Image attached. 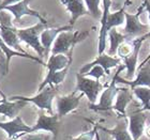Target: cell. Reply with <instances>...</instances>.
<instances>
[{"label":"cell","mask_w":150,"mask_h":140,"mask_svg":"<svg viewBox=\"0 0 150 140\" xmlns=\"http://www.w3.org/2000/svg\"><path fill=\"white\" fill-rule=\"evenodd\" d=\"M108 39H110V46L108 48V51L107 53L110 55V56H115L117 55V49H118V47L121 45L122 43H125V40L129 39L128 37L123 33H120L116 30V28H112L110 32H108Z\"/></svg>","instance_id":"603a6c76"},{"label":"cell","mask_w":150,"mask_h":140,"mask_svg":"<svg viewBox=\"0 0 150 140\" xmlns=\"http://www.w3.org/2000/svg\"><path fill=\"white\" fill-rule=\"evenodd\" d=\"M0 48L2 49V51L4 53V55H6V69H8V71H9L10 60H11V58H12V57H14V56H18V57H23V58H27V59L33 60V61H35V62H39L40 64H43V65H45V64H46L43 60L40 59V58H38V57L31 56V55H29V53H19V51H16V50L12 49V48H10V47L8 46L4 42H3V40L1 39V37H0Z\"/></svg>","instance_id":"7402d4cb"},{"label":"cell","mask_w":150,"mask_h":140,"mask_svg":"<svg viewBox=\"0 0 150 140\" xmlns=\"http://www.w3.org/2000/svg\"><path fill=\"white\" fill-rule=\"evenodd\" d=\"M0 71L2 72L3 75H6L9 72L6 69V57L1 48H0Z\"/></svg>","instance_id":"4dcf8cb0"},{"label":"cell","mask_w":150,"mask_h":140,"mask_svg":"<svg viewBox=\"0 0 150 140\" xmlns=\"http://www.w3.org/2000/svg\"><path fill=\"white\" fill-rule=\"evenodd\" d=\"M125 6H123L119 11L110 13L106 20L104 23H101V29L100 33H99V55L104 53V51L106 49V39L107 35H108V32L112 28H116V27L122 25L125 22Z\"/></svg>","instance_id":"52a82bcc"},{"label":"cell","mask_w":150,"mask_h":140,"mask_svg":"<svg viewBox=\"0 0 150 140\" xmlns=\"http://www.w3.org/2000/svg\"><path fill=\"white\" fill-rule=\"evenodd\" d=\"M143 1H144L146 10H147V12H148V17H149V22H150V0H143ZM141 39L144 41V42L147 40V39H150V32L147 33L146 35H144V37H141Z\"/></svg>","instance_id":"d6a6232c"},{"label":"cell","mask_w":150,"mask_h":140,"mask_svg":"<svg viewBox=\"0 0 150 140\" xmlns=\"http://www.w3.org/2000/svg\"><path fill=\"white\" fill-rule=\"evenodd\" d=\"M73 27L72 26H63V27H57V28H47L45 29L40 35L41 44L44 48V58H50L48 55L50 53L53 44L58 37L59 33L63 31H72Z\"/></svg>","instance_id":"5bb4252c"},{"label":"cell","mask_w":150,"mask_h":140,"mask_svg":"<svg viewBox=\"0 0 150 140\" xmlns=\"http://www.w3.org/2000/svg\"><path fill=\"white\" fill-rule=\"evenodd\" d=\"M50 28L48 24L39 22L35 25L24 29H17V35L22 42H25L29 46L32 47L35 50V53L39 55L40 59L44 58V48L41 44L40 35L45 29Z\"/></svg>","instance_id":"277c9868"},{"label":"cell","mask_w":150,"mask_h":140,"mask_svg":"<svg viewBox=\"0 0 150 140\" xmlns=\"http://www.w3.org/2000/svg\"><path fill=\"white\" fill-rule=\"evenodd\" d=\"M60 1L66 6L67 10L69 11L70 15H71L70 26H72V27L75 25L76 20L79 17L85 15H90L84 0H60Z\"/></svg>","instance_id":"ac0fdd59"},{"label":"cell","mask_w":150,"mask_h":140,"mask_svg":"<svg viewBox=\"0 0 150 140\" xmlns=\"http://www.w3.org/2000/svg\"><path fill=\"white\" fill-rule=\"evenodd\" d=\"M110 4H112V0H102V6H103V10H102V17H101V23H104L106 20L107 16L110 14Z\"/></svg>","instance_id":"f546056e"},{"label":"cell","mask_w":150,"mask_h":140,"mask_svg":"<svg viewBox=\"0 0 150 140\" xmlns=\"http://www.w3.org/2000/svg\"><path fill=\"white\" fill-rule=\"evenodd\" d=\"M149 60H150V53H149V56H148V57H147V58H146V59H145V60H144V61H143V62H142V63H141V64H139V66H142V65H144L145 63H146V62H148V61H149Z\"/></svg>","instance_id":"836d02e7"},{"label":"cell","mask_w":150,"mask_h":140,"mask_svg":"<svg viewBox=\"0 0 150 140\" xmlns=\"http://www.w3.org/2000/svg\"><path fill=\"white\" fill-rule=\"evenodd\" d=\"M145 9H146V6H145V3L143 2L138 6L135 14H130L127 11L125 12V27L123 29V34L127 35L129 39L135 40V37H144L150 32V26L142 24L139 22V16L142 15V13Z\"/></svg>","instance_id":"5b68a950"},{"label":"cell","mask_w":150,"mask_h":140,"mask_svg":"<svg viewBox=\"0 0 150 140\" xmlns=\"http://www.w3.org/2000/svg\"><path fill=\"white\" fill-rule=\"evenodd\" d=\"M134 49V46H133V43H128V42H125L122 43L120 46L118 47L117 49V56L120 58V59H125L128 56H130Z\"/></svg>","instance_id":"4316f807"},{"label":"cell","mask_w":150,"mask_h":140,"mask_svg":"<svg viewBox=\"0 0 150 140\" xmlns=\"http://www.w3.org/2000/svg\"><path fill=\"white\" fill-rule=\"evenodd\" d=\"M101 128L105 133L112 135L115 140H134L132 138L130 132H129V123L127 122V118L122 122L118 123V124L116 125V127L112 128V129H106V128L103 127Z\"/></svg>","instance_id":"44dd1931"},{"label":"cell","mask_w":150,"mask_h":140,"mask_svg":"<svg viewBox=\"0 0 150 140\" xmlns=\"http://www.w3.org/2000/svg\"><path fill=\"white\" fill-rule=\"evenodd\" d=\"M125 69V64H120L118 66V70L116 72L115 76L112 77L110 84H107L106 88L104 89L102 94H101L99 104H97V105L96 104H89V108L93 109L96 111H107V110L114 109V102H115L117 93H118V88L116 87V84H118V81H117V75Z\"/></svg>","instance_id":"8992f818"},{"label":"cell","mask_w":150,"mask_h":140,"mask_svg":"<svg viewBox=\"0 0 150 140\" xmlns=\"http://www.w3.org/2000/svg\"><path fill=\"white\" fill-rule=\"evenodd\" d=\"M106 86L101 84L100 81L97 80V79H91V78H88L84 75L77 73L76 74V87H75L74 91L84 93L88 97L89 103L96 104L99 93Z\"/></svg>","instance_id":"ba28073f"},{"label":"cell","mask_w":150,"mask_h":140,"mask_svg":"<svg viewBox=\"0 0 150 140\" xmlns=\"http://www.w3.org/2000/svg\"><path fill=\"white\" fill-rule=\"evenodd\" d=\"M0 128L6 132L9 139L15 138L18 134H30L32 131V127L23 121L21 115H17L9 122H0Z\"/></svg>","instance_id":"4fadbf2b"},{"label":"cell","mask_w":150,"mask_h":140,"mask_svg":"<svg viewBox=\"0 0 150 140\" xmlns=\"http://www.w3.org/2000/svg\"><path fill=\"white\" fill-rule=\"evenodd\" d=\"M130 1H131V0H125V6H128L129 3H130Z\"/></svg>","instance_id":"d590c367"},{"label":"cell","mask_w":150,"mask_h":140,"mask_svg":"<svg viewBox=\"0 0 150 140\" xmlns=\"http://www.w3.org/2000/svg\"><path fill=\"white\" fill-rule=\"evenodd\" d=\"M105 75H106V73H105V71H104V69L102 66L94 65L93 68H91L90 71L88 72V73H86L84 76H86V77H94L97 80H100V78L104 77Z\"/></svg>","instance_id":"83f0119b"},{"label":"cell","mask_w":150,"mask_h":140,"mask_svg":"<svg viewBox=\"0 0 150 140\" xmlns=\"http://www.w3.org/2000/svg\"><path fill=\"white\" fill-rule=\"evenodd\" d=\"M98 133V126H94L93 129H91L89 132L83 133L81 135H79L78 137L72 138L71 140H94L96 139V135Z\"/></svg>","instance_id":"f1b7e54d"},{"label":"cell","mask_w":150,"mask_h":140,"mask_svg":"<svg viewBox=\"0 0 150 140\" xmlns=\"http://www.w3.org/2000/svg\"><path fill=\"white\" fill-rule=\"evenodd\" d=\"M133 100V92L132 89L129 88H118V93L116 96V102L114 104V110L118 112L123 118H127L125 108Z\"/></svg>","instance_id":"ffe728a7"},{"label":"cell","mask_w":150,"mask_h":140,"mask_svg":"<svg viewBox=\"0 0 150 140\" xmlns=\"http://www.w3.org/2000/svg\"><path fill=\"white\" fill-rule=\"evenodd\" d=\"M57 93H58V89L56 86L54 84H48L44 88L43 90L40 91L37 95L32 97H26V96H21V95H14V96L9 97L10 101H17L22 100L25 101L27 103H32L37 106L38 108L41 110H46L50 115H53V101L56 97Z\"/></svg>","instance_id":"7a4b0ae2"},{"label":"cell","mask_w":150,"mask_h":140,"mask_svg":"<svg viewBox=\"0 0 150 140\" xmlns=\"http://www.w3.org/2000/svg\"><path fill=\"white\" fill-rule=\"evenodd\" d=\"M9 140H19V139H17V138H13V139H9Z\"/></svg>","instance_id":"8d00e7d4"},{"label":"cell","mask_w":150,"mask_h":140,"mask_svg":"<svg viewBox=\"0 0 150 140\" xmlns=\"http://www.w3.org/2000/svg\"><path fill=\"white\" fill-rule=\"evenodd\" d=\"M19 1H22V0H1V1H0V12H1L6 6H13V4H15V3H18Z\"/></svg>","instance_id":"1f68e13d"},{"label":"cell","mask_w":150,"mask_h":140,"mask_svg":"<svg viewBox=\"0 0 150 140\" xmlns=\"http://www.w3.org/2000/svg\"><path fill=\"white\" fill-rule=\"evenodd\" d=\"M89 30L86 31H63L58 34L54 42L50 53L52 55H66L68 56L70 50L75 47L79 42L87 39Z\"/></svg>","instance_id":"6da1fadb"},{"label":"cell","mask_w":150,"mask_h":140,"mask_svg":"<svg viewBox=\"0 0 150 140\" xmlns=\"http://www.w3.org/2000/svg\"><path fill=\"white\" fill-rule=\"evenodd\" d=\"M0 37L10 48L19 53H28L21 47V40L17 35V28L13 26L10 12L4 10L0 12Z\"/></svg>","instance_id":"3957f363"},{"label":"cell","mask_w":150,"mask_h":140,"mask_svg":"<svg viewBox=\"0 0 150 140\" xmlns=\"http://www.w3.org/2000/svg\"><path fill=\"white\" fill-rule=\"evenodd\" d=\"M120 62H121V59L120 58H115V57L110 56L108 53H101L96 58V59L90 63H87L85 64L83 68H81V70L78 71V73L81 75H85L86 73L90 71L91 68H93L94 65H100L102 66L106 73V75L108 76L110 73V69L112 68H118L120 65Z\"/></svg>","instance_id":"7c38bea8"},{"label":"cell","mask_w":150,"mask_h":140,"mask_svg":"<svg viewBox=\"0 0 150 140\" xmlns=\"http://www.w3.org/2000/svg\"><path fill=\"white\" fill-rule=\"evenodd\" d=\"M30 1H31V0H22V1H19L18 3H15V4H13V6H6L3 10L10 12L14 16V23H18L23 16L29 15V16H33V17L38 18L40 22L47 24V20L41 15L40 13L38 12V11H35V10H32L29 8Z\"/></svg>","instance_id":"8fae6325"},{"label":"cell","mask_w":150,"mask_h":140,"mask_svg":"<svg viewBox=\"0 0 150 140\" xmlns=\"http://www.w3.org/2000/svg\"><path fill=\"white\" fill-rule=\"evenodd\" d=\"M132 43H133V46H134V49H133L132 53L130 56L127 57V58L122 59L123 64H125V69H127V76H125L127 79H132V78L134 77L135 73H136L138 53H139V50H141V47L143 45V43H144V41L142 40L141 37H138V39L133 40Z\"/></svg>","instance_id":"d6986e66"},{"label":"cell","mask_w":150,"mask_h":140,"mask_svg":"<svg viewBox=\"0 0 150 140\" xmlns=\"http://www.w3.org/2000/svg\"><path fill=\"white\" fill-rule=\"evenodd\" d=\"M117 81L122 82L130 86L131 89L135 87H148L150 88V60L146 62L144 65L137 68V76L133 81H130L128 79L119 77V74L117 75Z\"/></svg>","instance_id":"e0dca14e"},{"label":"cell","mask_w":150,"mask_h":140,"mask_svg":"<svg viewBox=\"0 0 150 140\" xmlns=\"http://www.w3.org/2000/svg\"><path fill=\"white\" fill-rule=\"evenodd\" d=\"M60 128V121L58 115H47L44 110H41L39 112V118L35 126H32L31 133H35L39 131L50 132V134L54 135V138L56 139L59 133Z\"/></svg>","instance_id":"9c48e42d"},{"label":"cell","mask_w":150,"mask_h":140,"mask_svg":"<svg viewBox=\"0 0 150 140\" xmlns=\"http://www.w3.org/2000/svg\"><path fill=\"white\" fill-rule=\"evenodd\" d=\"M132 92L143 104L142 110L150 111V88L148 87H135L132 89Z\"/></svg>","instance_id":"cb8c5ba5"},{"label":"cell","mask_w":150,"mask_h":140,"mask_svg":"<svg viewBox=\"0 0 150 140\" xmlns=\"http://www.w3.org/2000/svg\"><path fill=\"white\" fill-rule=\"evenodd\" d=\"M21 140H50L52 136L48 133H30V134H19Z\"/></svg>","instance_id":"484cf974"},{"label":"cell","mask_w":150,"mask_h":140,"mask_svg":"<svg viewBox=\"0 0 150 140\" xmlns=\"http://www.w3.org/2000/svg\"><path fill=\"white\" fill-rule=\"evenodd\" d=\"M94 140H101L100 135H99V133H97V135H96V139H94Z\"/></svg>","instance_id":"e575fe53"},{"label":"cell","mask_w":150,"mask_h":140,"mask_svg":"<svg viewBox=\"0 0 150 140\" xmlns=\"http://www.w3.org/2000/svg\"><path fill=\"white\" fill-rule=\"evenodd\" d=\"M85 4L87 6L90 15L96 19H101L102 17V11L100 10V4L102 0H84Z\"/></svg>","instance_id":"d4e9b609"},{"label":"cell","mask_w":150,"mask_h":140,"mask_svg":"<svg viewBox=\"0 0 150 140\" xmlns=\"http://www.w3.org/2000/svg\"><path fill=\"white\" fill-rule=\"evenodd\" d=\"M76 91H73L72 93L69 95H64V96H58L56 98V106H57V115L61 119L62 117L67 115L71 111L75 110L77 108L81 100L83 98L85 94L79 93L76 95Z\"/></svg>","instance_id":"30bf717a"},{"label":"cell","mask_w":150,"mask_h":140,"mask_svg":"<svg viewBox=\"0 0 150 140\" xmlns=\"http://www.w3.org/2000/svg\"><path fill=\"white\" fill-rule=\"evenodd\" d=\"M0 102H1V101H0Z\"/></svg>","instance_id":"74e56055"},{"label":"cell","mask_w":150,"mask_h":140,"mask_svg":"<svg viewBox=\"0 0 150 140\" xmlns=\"http://www.w3.org/2000/svg\"><path fill=\"white\" fill-rule=\"evenodd\" d=\"M0 94L2 96V101L0 102V115H6V117L11 119V120L16 118L19 112H21V110L24 107H26L27 104H28L27 102L22 100L10 101L2 91H0Z\"/></svg>","instance_id":"2e32d148"},{"label":"cell","mask_w":150,"mask_h":140,"mask_svg":"<svg viewBox=\"0 0 150 140\" xmlns=\"http://www.w3.org/2000/svg\"><path fill=\"white\" fill-rule=\"evenodd\" d=\"M147 120V115L143 110H137L129 115V132L134 140H139L143 136Z\"/></svg>","instance_id":"9a60e30c"}]
</instances>
